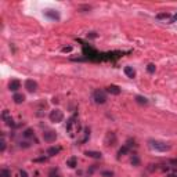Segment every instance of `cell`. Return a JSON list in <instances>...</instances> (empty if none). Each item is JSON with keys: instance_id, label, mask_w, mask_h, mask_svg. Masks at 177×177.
<instances>
[{"instance_id": "83f0119b", "label": "cell", "mask_w": 177, "mask_h": 177, "mask_svg": "<svg viewBox=\"0 0 177 177\" xmlns=\"http://www.w3.org/2000/svg\"><path fill=\"white\" fill-rule=\"evenodd\" d=\"M20 174H21V177H28V173L25 170H20Z\"/></svg>"}, {"instance_id": "8fae6325", "label": "cell", "mask_w": 177, "mask_h": 177, "mask_svg": "<svg viewBox=\"0 0 177 177\" xmlns=\"http://www.w3.org/2000/svg\"><path fill=\"white\" fill-rule=\"evenodd\" d=\"M107 93L114 94V96H118V94H120V88L118 87V86H115V84H111V86L107 87Z\"/></svg>"}, {"instance_id": "44dd1931", "label": "cell", "mask_w": 177, "mask_h": 177, "mask_svg": "<svg viewBox=\"0 0 177 177\" xmlns=\"http://www.w3.org/2000/svg\"><path fill=\"white\" fill-rule=\"evenodd\" d=\"M22 136L26 137V138H28V137H32V136H33V130H32V129H26V130L22 133Z\"/></svg>"}, {"instance_id": "cb8c5ba5", "label": "cell", "mask_w": 177, "mask_h": 177, "mask_svg": "<svg viewBox=\"0 0 177 177\" xmlns=\"http://www.w3.org/2000/svg\"><path fill=\"white\" fill-rule=\"evenodd\" d=\"M6 150V140H4V134H3V137H1V147H0V151L3 152Z\"/></svg>"}, {"instance_id": "5bb4252c", "label": "cell", "mask_w": 177, "mask_h": 177, "mask_svg": "<svg viewBox=\"0 0 177 177\" xmlns=\"http://www.w3.org/2000/svg\"><path fill=\"white\" fill-rule=\"evenodd\" d=\"M13 100H14L15 104H21V103H24V100H25V96L24 94H20V93H15L14 97H13Z\"/></svg>"}, {"instance_id": "4316f807", "label": "cell", "mask_w": 177, "mask_h": 177, "mask_svg": "<svg viewBox=\"0 0 177 177\" xmlns=\"http://www.w3.org/2000/svg\"><path fill=\"white\" fill-rule=\"evenodd\" d=\"M176 21H177V13L170 18V24H172V22H176Z\"/></svg>"}, {"instance_id": "7a4b0ae2", "label": "cell", "mask_w": 177, "mask_h": 177, "mask_svg": "<svg viewBox=\"0 0 177 177\" xmlns=\"http://www.w3.org/2000/svg\"><path fill=\"white\" fill-rule=\"evenodd\" d=\"M148 145H150L151 150L158 151V152H167L170 148H172L167 143H165V141H159V140H150L148 141Z\"/></svg>"}, {"instance_id": "3957f363", "label": "cell", "mask_w": 177, "mask_h": 177, "mask_svg": "<svg viewBox=\"0 0 177 177\" xmlns=\"http://www.w3.org/2000/svg\"><path fill=\"white\" fill-rule=\"evenodd\" d=\"M93 100L96 104H104L105 101H107V94H105L104 90H96L93 93Z\"/></svg>"}, {"instance_id": "e0dca14e", "label": "cell", "mask_w": 177, "mask_h": 177, "mask_svg": "<svg viewBox=\"0 0 177 177\" xmlns=\"http://www.w3.org/2000/svg\"><path fill=\"white\" fill-rule=\"evenodd\" d=\"M129 151H130V147H127V145H126V144H125V145H123V147H122V148H120V150H119V151H118V156H119V158H120V156L126 155V154H127V152H129Z\"/></svg>"}, {"instance_id": "d4e9b609", "label": "cell", "mask_w": 177, "mask_h": 177, "mask_svg": "<svg viewBox=\"0 0 177 177\" xmlns=\"http://www.w3.org/2000/svg\"><path fill=\"white\" fill-rule=\"evenodd\" d=\"M101 174L105 176V177H112V176H114V173H112V172H101Z\"/></svg>"}, {"instance_id": "30bf717a", "label": "cell", "mask_w": 177, "mask_h": 177, "mask_svg": "<svg viewBox=\"0 0 177 177\" xmlns=\"http://www.w3.org/2000/svg\"><path fill=\"white\" fill-rule=\"evenodd\" d=\"M61 150H63V148H61V147H50V148H48V150H47V155L48 156H54V155H58V154H60V152H61Z\"/></svg>"}, {"instance_id": "277c9868", "label": "cell", "mask_w": 177, "mask_h": 177, "mask_svg": "<svg viewBox=\"0 0 177 177\" xmlns=\"http://www.w3.org/2000/svg\"><path fill=\"white\" fill-rule=\"evenodd\" d=\"M63 119H64L63 111L53 110L51 112H50V120H51V122H54V123H58V122H63Z\"/></svg>"}, {"instance_id": "2e32d148", "label": "cell", "mask_w": 177, "mask_h": 177, "mask_svg": "<svg viewBox=\"0 0 177 177\" xmlns=\"http://www.w3.org/2000/svg\"><path fill=\"white\" fill-rule=\"evenodd\" d=\"M136 103L140 105H147L148 104V100L145 97H143V96H136Z\"/></svg>"}, {"instance_id": "9c48e42d", "label": "cell", "mask_w": 177, "mask_h": 177, "mask_svg": "<svg viewBox=\"0 0 177 177\" xmlns=\"http://www.w3.org/2000/svg\"><path fill=\"white\" fill-rule=\"evenodd\" d=\"M20 87H21V82H20V80H17V79L11 80L10 83H8V88H10L11 91H17Z\"/></svg>"}, {"instance_id": "f1b7e54d", "label": "cell", "mask_w": 177, "mask_h": 177, "mask_svg": "<svg viewBox=\"0 0 177 177\" xmlns=\"http://www.w3.org/2000/svg\"><path fill=\"white\" fill-rule=\"evenodd\" d=\"M167 177H177V170H176V172H173V173H170Z\"/></svg>"}, {"instance_id": "7c38bea8", "label": "cell", "mask_w": 177, "mask_h": 177, "mask_svg": "<svg viewBox=\"0 0 177 177\" xmlns=\"http://www.w3.org/2000/svg\"><path fill=\"white\" fill-rule=\"evenodd\" d=\"M84 155L88 156V158H94V159H101V152H97V151H86Z\"/></svg>"}, {"instance_id": "ac0fdd59", "label": "cell", "mask_w": 177, "mask_h": 177, "mask_svg": "<svg viewBox=\"0 0 177 177\" xmlns=\"http://www.w3.org/2000/svg\"><path fill=\"white\" fill-rule=\"evenodd\" d=\"M156 18L158 20H167V18H172V15L169 13H159V14H156Z\"/></svg>"}, {"instance_id": "8992f818", "label": "cell", "mask_w": 177, "mask_h": 177, "mask_svg": "<svg viewBox=\"0 0 177 177\" xmlns=\"http://www.w3.org/2000/svg\"><path fill=\"white\" fill-rule=\"evenodd\" d=\"M1 119L4 120L7 126H15V125H14V120H13V118L10 116V112H8L7 110L3 111V114H1Z\"/></svg>"}, {"instance_id": "ba28073f", "label": "cell", "mask_w": 177, "mask_h": 177, "mask_svg": "<svg viewBox=\"0 0 177 177\" xmlns=\"http://www.w3.org/2000/svg\"><path fill=\"white\" fill-rule=\"evenodd\" d=\"M25 88L28 90V91L33 93V91H36L37 90V83L35 82V80H32V79H28V80L25 82Z\"/></svg>"}, {"instance_id": "f546056e", "label": "cell", "mask_w": 177, "mask_h": 177, "mask_svg": "<svg viewBox=\"0 0 177 177\" xmlns=\"http://www.w3.org/2000/svg\"><path fill=\"white\" fill-rule=\"evenodd\" d=\"M170 163H172V165H174V166H177V158H176V159H172V161H170Z\"/></svg>"}, {"instance_id": "d6986e66", "label": "cell", "mask_w": 177, "mask_h": 177, "mask_svg": "<svg viewBox=\"0 0 177 177\" xmlns=\"http://www.w3.org/2000/svg\"><path fill=\"white\" fill-rule=\"evenodd\" d=\"M88 137H90V130H88V129H84L83 130V138L80 140V143H82V144L86 143V141L88 140Z\"/></svg>"}, {"instance_id": "6da1fadb", "label": "cell", "mask_w": 177, "mask_h": 177, "mask_svg": "<svg viewBox=\"0 0 177 177\" xmlns=\"http://www.w3.org/2000/svg\"><path fill=\"white\" fill-rule=\"evenodd\" d=\"M67 131L69 133V136L75 138L76 136L80 134V131H82V126H80V122H79V118L78 115H73L71 116L67 122Z\"/></svg>"}, {"instance_id": "603a6c76", "label": "cell", "mask_w": 177, "mask_h": 177, "mask_svg": "<svg viewBox=\"0 0 177 177\" xmlns=\"http://www.w3.org/2000/svg\"><path fill=\"white\" fill-rule=\"evenodd\" d=\"M138 162H140V159H138V156H137V155H134L133 158H131V163H133L134 166H137V165H138Z\"/></svg>"}, {"instance_id": "9a60e30c", "label": "cell", "mask_w": 177, "mask_h": 177, "mask_svg": "<svg viewBox=\"0 0 177 177\" xmlns=\"http://www.w3.org/2000/svg\"><path fill=\"white\" fill-rule=\"evenodd\" d=\"M125 73H126V76H127V78H131V79L136 76V71L131 67H126L125 68Z\"/></svg>"}, {"instance_id": "484cf974", "label": "cell", "mask_w": 177, "mask_h": 177, "mask_svg": "<svg viewBox=\"0 0 177 177\" xmlns=\"http://www.w3.org/2000/svg\"><path fill=\"white\" fill-rule=\"evenodd\" d=\"M71 50H72V47H71V46L64 47V48H63V53H68V51H71Z\"/></svg>"}, {"instance_id": "52a82bcc", "label": "cell", "mask_w": 177, "mask_h": 177, "mask_svg": "<svg viewBox=\"0 0 177 177\" xmlns=\"http://www.w3.org/2000/svg\"><path fill=\"white\" fill-rule=\"evenodd\" d=\"M44 15H46L47 18L53 20V21H58V20H60V14H58L57 10H46L44 11Z\"/></svg>"}, {"instance_id": "5b68a950", "label": "cell", "mask_w": 177, "mask_h": 177, "mask_svg": "<svg viewBox=\"0 0 177 177\" xmlns=\"http://www.w3.org/2000/svg\"><path fill=\"white\" fill-rule=\"evenodd\" d=\"M55 138H57V133L54 130H47L43 133V140L46 143H54Z\"/></svg>"}, {"instance_id": "ffe728a7", "label": "cell", "mask_w": 177, "mask_h": 177, "mask_svg": "<svg viewBox=\"0 0 177 177\" xmlns=\"http://www.w3.org/2000/svg\"><path fill=\"white\" fill-rule=\"evenodd\" d=\"M0 176H1V177H11V172L8 170V169H1Z\"/></svg>"}, {"instance_id": "7402d4cb", "label": "cell", "mask_w": 177, "mask_h": 177, "mask_svg": "<svg viewBox=\"0 0 177 177\" xmlns=\"http://www.w3.org/2000/svg\"><path fill=\"white\" fill-rule=\"evenodd\" d=\"M147 71L150 73H154L155 72V65L154 64H148V67H147Z\"/></svg>"}, {"instance_id": "4fadbf2b", "label": "cell", "mask_w": 177, "mask_h": 177, "mask_svg": "<svg viewBox=\"0 0 177 177\" xmlns=\"http://www.w3.org/2000/svg\"><path fill=\"white\" fill-rule=\"evenodd\" d=\"M67 166L76 167V166H78V158H76V156H71V158L67 161Z\"/></svg>"}]
</instances>
